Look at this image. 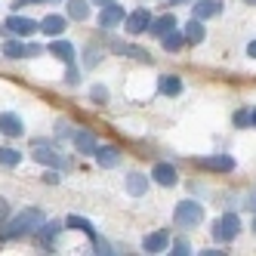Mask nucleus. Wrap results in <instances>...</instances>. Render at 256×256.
I'll list each match as a JSON object with an SVG mask.
<instances>
[{
	"label": "nucleus",
	"mask_w": 256,
	"mask_h": 256,
	"mask_svg": "<svg viewBox=\"0 0 256 256\" xmlns=\"http://www.w3.org/2000/svg\"><path fill=\"white\" fill-rule=\"evenodd\" d=\"M65 84H68V86H78V84H80V68H78V62H71V65L65 68Z\"/></svg>",
	"instance_id": "c756f323"
},
{
	"label": "nucleus",
	"mask_w": 256,
	"mask_h": 256,
	"mask_svg": "<svg viewBox=\"0 0 256 256\" xmlns=\"http://www.w3.org/2000/svg\"><path fill=\"white\" fill-rule=\"evenodd\" d=\"M222 12V0H198V4H192V16L200 22H207L213 19V16Z\"/></svg>",
	"instance_id": "ddd939ff"
},
{
	"label": "nucleus",
	"mask_w": 256,
	"mask_h": 256,
	"mask_svg": "<svg viewBox=\"0 0 256 256\" xmlns=\"http://www.w3.org/2000/svg\"><path fill=\"white\" fill-rule=\"evenodd\" d=\"M120 56H130V59H139V62H152V56H148V50H142V46H120Z\"/></svg>",
	"instance_id": "bb28decb"
},
{
	"label": "nucleus",
	"mask_w": 256,
	"mask_h": 256,
	"mask_svg": "<svg viewBox=\"0 0 256 256\" xmlns=\"http://www.w3.org/2000/svg\"><path fill=\"white\" fill-rule=\"evenodd\" d=\"M68 25V16H59V12H50L46 19L40 22V31L46 34V38H62V31Z\"/></svg>",
	"instance_id": "dca6fc26"
},
{
	"label": "nucleus",
	"mask_w": 256,
	"mask_h": 256,
	"mask_svg": "<svg viewBox=\"0 0 256 256\" xmlns=\"http://www.w3.org/2000/svg\"><path fill=\"white\" fill-rule=\"evenodd\" d=\"M46 4H59V0H46Z\"/></svg>",
	"instance_id": "a18cd8bd"
},
{
	"label": "nucleus",
	"mask_w": 256,
	"mask_h": 256,
	"mask_svg": "<svg viewBox=\"0 0 256 256\" xmlns=\"http://www.w3.org/2000/svg\"><path fill=\"white\" fill-rule=\"evenodd\" d=\"M6 219H10V204H6L4 198H0V228L6 226Z\"/></svg>",
	"instance_id": "f704fd0d"
},
{
	"label": "nucleus",
	"mask_w": 256,
	"mask_h": 256,
	"mask_svg": "<svg viewBox=\"0 0 256 256\" xmlns=\"http://www.w3.org/2000/svg\"><path fill=\"white\" fill-rule=\"evenodd\" d=\"M93 158H96V164L102 170H114L120 164V148H118V145H99Z\"/></svg>",
	"instance_id": "f8f14e48"
},
{
	"label": "nucleus",
	"mask_w": 256,
	"mask_h": 256,
	"mask_svg": "<svg viewBox=\"0 0 256 256\" xmlns=\"http://www.w3.org/2000/svg\"><path fill=\"white\" fill-rule=\"evenodd\" d=\"M68 19H74V22L90 19V4L86 0H68Z\"/></svg>",
	"instance_id": "b1692460"
},
{
	"label": "nucleus",
	"mask_w": 256,
	"mask_h": 256,
	"mask_svg": "<svg viewBox=\"0 0 256 256\" xmlns=\"http://www.w3.org/2000/svg\"><path fill=\"white\" fill-rule=\"evenodd\" d=\"M124 6L120 4H105L102 10H99V28H105V31H112V28H118V25H124Z\"/></svg>",
	"instance_id": "1a4fd4ad"
},
{
	"label": "nucleus",
	"mask_w": 256,
	"mask_h": 256,
	"mask_svg": "<svg viewBox=\"0 0 256 256\" xmlns=\"http://www.w3.org/2000/svg\"><path fill=\"white\" fill-rule=\"evenodd\" d=\"M148 25H152V12L148 10H133V12L124 16V28H126V34H133V38L145 34Z\"/></svg>",
	"instance_id": "0eeeda50"
},
{
	"label": "nucleus",
	"mask_w": 256,
	"mask_h": 256,
	"mask_svg": "<svg viewBox=\"0 0 256 256\" xmlns=\"http://www.w3.org/2000/svg\"><path fill=\"white\" fill-rule=\"evenodd\" d=\"M182 34H186V44H204L207 40V28H204V22H200V19H194V16H192V22L186 25V31H182Z\"/></svg>",
	"instance_id": "aec40b11"
},
{
	"label": "nucleus",
	"mask_w": 256,
	"mask_h": 256,
	"mask_svg": "<svg viewBox=\"0 0 256 256\" xmlns=\"http://www.w3.org/2000/svg\"><path fill=\"white\" fill-rule=\"evenodd\" d=\"M158 90H160V93L164 96H179L182 93V78L179 74H160V80H158Z\"/></svg>",
	"instance_id": "412c9836"
},
{
	"label": "nucleus",
	"mask_w": 256,
	"mask_h": 256,
	"mask_svg": "<svg viewBox=\"0 0 256 256\" xmlns=\"http://www.w3.org/2000/svg\"><path fill=\"white\" fill-rule=\"evenodd\" d=\"M160 46L167 50V52H179L182 46H186V34L179 31V25H176L173 31H167V34H164V38H160Z\"/></svg>",
	"instance_id": "4be33fe9"
},
{
	"label": "nucleus",
	"mask_w": 256,
	"mask_h": 256,
	"mask_svg": "<svg viewBox=\"0 0 256 256\" xmlns=\"http://www.w3.org/2000/svg\"><path fill=\"white\" fill-rule=\"evenodd\" d=\"M56 136H71V124L68 120H56Z\"/></svg>",
	"instance_id": "c9c22d12"
},
{
	"label": "nucleus",
	"mask_w": 256,
	"mask_h": 256,
	"mask_svg": "<svg viewBox=\"0 0 256 256\" xmlns=\"http://www.w3.org/2000/svg\"><path fill=\"white\" fill-rule=\"evenodd\" d=\"M238 234H241V216L238 213H226L213 222V238L219 244H232Z\"/></svg>",
	"instance_id": "f03ea898"
},
{
	"label": "nucleus",
	"mask_w": 256,
	"mask_h": 256,
	"mask_svg": "<svg viewBox=\"0 0 256 256\" xmlns=\"http://www.w3.org/2000/svg\"><path fill=\"white\" fill-rule=\"evenodd\" d=\"M90 99H93V102H99V105H105V102H108V86H102V84H93V86H90Z\"/></svg>",
	"instance_id": "c85d7f7f"
},
{
	"label": "nucleus",
	"mask_w": 256,
	"mask_h": 256,
	"mask_svg": "<svg viewBox=\"0 0 256 256\" xmlns=\"http://www.w3.org/2000/svg\"><path fill=\"white\" fill-rule=\"evenodd\" d=\"M93 4H99V6H105V4H114V0H93Z\"/></svg>",
	"instance_id": "79ce46f5"
},
{
	"label": "nucleus",
	"mask_w": 256,
	"mask_h": 256,
	"mask_svg": "<svg viewBox=\"0 0 256 256\" xmlns=\"http://www.w3.org/2000/svg\"><path fill=\"white\" fill-rule=\"evenodd\" d=\"M65 228H78V232H84V234L90 238V241H93V238L99 234V232L93 228V222H90L86 216H74V213H71V216L65 219Z\"/></svg>",
	"instance_id": "5701e85b"
},
{
	"label": "nucleus",
	"mask_w": 256,
	"mask_h": 256,
	"mask_svg": "<svg viewBox=\"0 0 256 256\" xmlns=\"http://www.w3.org/2000/svg\"><path fill=\"white\" fill-rule=\"evenodd\" d=\"M4 31L6 34H12V38H31L34 31H40V22H34V19H28V16H10V19L4 22Z\"/></svg>",
	"instance_id": "423d86ee"
},
{
	"label": "nucleus",
	"mask_w": 256,
	"mask_h": 256,
	"mask_svg": "<svg viewBox=\"0 0 256 256\" xmlns=\"http://www.w3.org/2000/svg\"><path fill=\"white\" fill-rule=\"evenodd\" d=\"M170 4H173V6H179V4H192V0H170Z\"/></svg>",
	"instance_id": "a19ab883"
},
{
	"label": "nucleus",
	"mask_w": 256,
	"mask_h": 256,
	"mask_svg": "<svg viewBox=\"0 0 256 256\" xmlns=\"http://www.w3.org/2000/svg\"><path fill=\"white\" fill-rule=\"evenodd\" d=\"M44 52H46V46H40V44H25V59H38Z\"/></svg>",
	"instance_id": "473e14b6"
},
{
	"label": "nucleus",
	"mask_w": 256,
	"mask_h": 256,
	"mask_svg": "<svg viewBox=\"0 0 256 256\" xmlns=\"http://www.w3.org/2000/svg\"><path fill=\"white\" fill-rule=\"evenodd\" d=\"M68 139H71V145H74V152H80V154H96V148H99L96 136L90 130H71Z\"/></svg>",
	"instance_id": "9b49d317"
},
{
	"label": "nucleus",
	"mask_w": 256,
	"mask_h": 256,
	"mask_svg": "<svg viewBox=\"0 0 256 256\" xmlns=\"http://www.w3.org/2000/svg\"><path fill=\"white\" fill-rule=\"evenodd\" d=\"M0 133L10 139H19V136H25V120L16 112H0Z\"/></svg>",
	"instance_id": "6e6552de"
},
{
	"label": "nucleus",
	"mask_w": 256,
	"mask_h": 256,
	"mask_svg": "<svg viewBox=\"0 0 256 256\" xmlns=\"http://www.w3.org/2000/svg\"><path fill=\"white\" fill-rule=\"evenodd\" d=\"M31 158L38 160V164H44V167H50V170H62L65 167L62 154L56 152V142H34Z\"/></svg>",
	"instance_id": "7ed1b4c3"
},
{
	"label": "nucleus",
	"mask_w": 256,
	"mask_h": 256,
	"mask_svg": "<svg viewBox=\"0 0 256 256\" xmlns=\"http://www.w3.org/2000/svg\"><path fill=\"white\" fill-rule=\"evenodd\" d=\"M44 182H46V186H59V170H50V167H46Z\"/></svg>",
	"instance_id": "72a5a7b5"
},
{
	"label": "nucleus",
	"mask_w": 256,
	"mask_h": 256,
	"mask_svg": "<svg viewBox=\"0 0 256 256\" xmlns=\"http://www.w3.org/2000/svg\"><path fill=\"white\" fill-rule=\"evenodd\" d=\"M170 253H176V256H188V253H192V247H188V241H186V238H176Z\"/></svg>",
	"instance_id": "2f4dec72"
},
{
	"label": "nucleus",
	"mask_w": 256,
	"mask_h": 256,
	"mask_svg": "<svg viewBox=\"0 0 256 256\" xmlns=\"http://www.w3.org/2000/svg\"><path fill=\"white\" fill-rule=\"evenodd\" d=\"M167 247H170V234L167 232H152V234L142 238V250L145 253H164Z\"/></svg>",
	"instance_id": "2eb2a0df"
},
{
	"label": "nucleus",
	"mask_w": 256,
	"mask_h": 256,
	"mask_svg": "<svg viewBox=\"0 0 256 256\" xmlns=\"http://www.w3.org/2000/svg\"><path fill=\"white\" fill-rule=\"evenodd\" d=\"M25 4H28V0H12V10H22Z\"/></svg>",
	"instance_id": "58836bf2"
},
{
	"label": "nucleus",
	"mask_w": 256,
	"mask_h": 256,
	"mask_svg": "<svg viewBox=\"0 0 256 256\" xmlns=\"http://www.w3.org/2000/svg\"><path fill=\"white\" fill-rule=\"evenodd\" d=\"M176 28V16L173 12H164V16H158V19H152V25H148V34H152V38H164V34H167V31H173Z\"/></svg>",
	"instance_id": "f3484780"
},
{
	"label": "nucleus",
	"mask_w": 256,
	"mask_h": 256,
	"mask_svg": "<svg viewBox=\"0 0 256 256\" xmlns=\"http://www.w3.org/2000/svg\"><path fill=\"white\" fill-rule=\"evenodd\" d=\"M62 222H44L40 228H38V241H40V247H52L56 244V238L62 234Z\"/></svg>",
	"instance_id": "6ab92c4d"
},
{
	"label": "nucleus",
	"mask_w": 256,
	"mask_h": 256,
	"mask_svg": "<svg viewBox=\"0 0 256 256\" xmlns=\"http://www.w3.org/2000/svg\"><path fill=\"white\" fill-rule=\"evenodd\" d=\"M247 56H250V59H256V40H250V44H247Z\"/></svg>",
	"instance_id": "4c0bfd02"
},
{
	"label": "nucleus",
	"mask_w": 256,
	"mask_h": 256,
	"mask_svg": "<svg viewBox=\"0 0 256 256\" xmlns=\"http://www.w3.org/2000/svg\"><path fill=\"white\" fill-rule=\"evenodd\" d=\"M0 50H4V56H6V59H25V40H22V38L6 40Z\"/></svg>",
	"instance_id": "393cba45"
},
{
	"label": "nucleus",
	"mask_w": 256,
	"mask_h": 256,
	"mask_svg": "<svg viewBox=\"0 0 256 256\" xmlns=\"http://www.w3.org/2000/svg\"><path fill=\"white\" fill-rule=\"evenodd\" d=\"M22 164V152H16V148H10V145H4V148H0V167H19Z\"/></svg>",
	"instance_id": "a878e982"
},
{
	"label": "nucleus",
	"mask_w": 256,
	"mask_h": 256,
	"mask_svg": "<svg viewBox=\"0 0 256 256\" xmlns=\"http://www.w3.org/2000/svg\"><path fill=\"white\" fill-rule=\"evenodd\" d=\"M28 4H46V0H28Z\"/></svg>",
	"instance_id": "37998d69"
},
{
	"label": "nucleus",
	"mask_w": 256,
	"mask_h": 256,
	"mask_svg": "<svg viewBox=\"0 0 256 256\" xmlns=\"http://www.w3.org/2000/svg\"><path fill=\"white\" fill-rule=\"evenodd\" d=\"M250 126H256V108L250 112Z\"/></svg>",
	"instance_id": "ea45409f"
},
{
	"label": "nucleus",
	"mask_w": 256,
	"mask_h": 256,
	"mask_svg": "<svg viewBox=\"0 0 256 256\" xmlns=\"http://www.w3.org/2000/svg\"><path fill=\"white\" fill-rule=\"evenodd\" d=\"M194 164H198L200 170H213V173H232V170H234V158H232V154H226V152L194 158Z\"/></svg>",
	"instance_id": "39448f33"
},
{
	"label": "nucleus",
	"mask_w": 256,
	"mask_h": 256,
	"mask_svg": "<svg viewBox=\"0 0 256 256\" xmlns=\"http://www.w3.org/2000/svg\"><path fill=\"white\" fill-rule=\"evenodd\" d=\"M253 232H256V222H253Z\"/></svg>",
	"instance_id": "49530a36"
},
{
	"label": "nucleus",
	"mask_w": 256,
	"mask_h": 256,
	"mask_svg": "<svg viewBox=\"0 0 256 256\" xmlns=\"http://www.w3.org/2000/svg\"><path fill=\"white\" fill-rule=\"evenodd\" d=\"M173 219L179 226H198L200 219H204V207H200L198 200H179L176 210H173Z\"/></svg>",
	"instance_id": "20e7f679"
},
{
	"label": "nucleus",
	"mask_w": 256,
	"mask_h": 256,
	"mask_svg": "<svg viewBox=\"0 0 256 256\" xmlns=\"http://www.w3.org/2000/svg\"><path fill=\"white\" fill-rule=\"evenodd\" d=\"M232 124L238 126V130H247V126H250V112H247V108H238V112L232 114Z\"/></svg>",
	"instance_id": "cd10ccee"
},
{
	"label": "nucleus",
	"mask_w": 256,
	"mask_h": 256,
	"mask_svg": "<svg viewBox=\"0 0 256 256\" xmlns=\"http://www.w3.org/2000/svg\"><path fill=\"white\" fill-rule=\"evenodd\" d=\"M152 179L158 182V186H164V188H173L176 182H179V173H176L173 164L160 160V164H154V167H152Z\"/></svg>",
	"instance_id": "9d476101"
},
{
	"label": "nucleus",
	"mask_w": 256,
	"mask_h": 256,
	"mask_svg": "<svg viewBox=\"0 0 256 256\" xmlns=\"http://www.w3.org/2000/svg\"><path fill=\"white\" fill-rule=\"evenodd\" d=\"M46 52H52L59 62H65V65H71L74 62V44H68V40H62V38H56V40H50V46H46Z\"/></svg>",
	"instance_id": "4468645a"
},
{
	"label": "nucleus",
	"mask_w": 256,
	"mask_h": 256,
	"mask_svg": "<svg viewBox=\"0 0 256 256\" xmlns=\"http://www.w3.org/2000/svg\"><path fill=\"white\" fill-rule=\"evenodd\" d=\"M99 62H102V50L90 46V50H86V56H84V65H86V68H96Z\"/></svg>",
	"instance_id": "7c9ffc66"
},
{
	"label": "nucleus",
	"mask_w": 256,
	"mask_h": 256,
	"mask_svg": "<svg viewBox=\"0 0 256 256\" xmlns=\"http://www.w3.org/2000/svg\"><path fill=\"white\" fill-rule=\"evenodd\" d=\"M244 204H247V210H256V192H250V198L244 200Z\"/></svg>",
	"instance_id": "e433bc0d"
},
{
	"label": "nucleus",
	"mask_w": 256,
	"mask_h": 256,
	"mask_svg": "<svg viewBox=\"0 0 256 256\" xmlns=\"http://www.w3.org/2000/svg\"><path fill=\"white\" fill-rule=\"evenodd\" d=\"M126 194L130 198H145L148 194V176L145 173H130L126 176Z\"/></svg>",
	"instance_id": "a211bd4d"
},
{
	"label": "nucleus",
	"mask_w": 256,
	"mask_h": 256,
	"mask_svg": "<svg viewBox=\"0 0 256 256\" xmlns=\"http://www.w3.org/2000/svg\"><path fill=\"white\" fill-rule=\"evenodd\" d=\"M44 222H46V216H44L40 207H25L22 213L6 219V226L0 228V241H22L28 234H38V228Z\"/></svg>",
	"instance_id": "f257e3e1"
},
{
	"label": "nucleus",
	"mask_w": 256,
	"mask_h": 256,
	"mask_svg": "<svg viewBox=\"0 0 256 256\" xmlns=\"http://www.w3.org/2000/svg\"><path fill=\"white\" fill-rule=\"evenodd\" d=\"M247 4H250V6H256V0H247Z\"/></svg>",
	"instance_id": "c03bdc74"
}]
</instances>
